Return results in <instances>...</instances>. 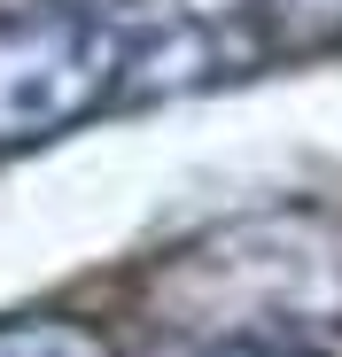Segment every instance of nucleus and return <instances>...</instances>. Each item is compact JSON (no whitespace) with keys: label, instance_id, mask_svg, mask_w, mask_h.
Instances as JSON below:
<instances>
[{"label":"nucleus","instance_id":"7ed1b4c3","mask_svg":"<svg viewBox=\"0 0 342 357\" xmlns=\"http://www.w3.org/2000/svg\"><path fill=\"white\" fill-rule=\"evenodd\" d=\"M202 357H304V349H257V342H225V349H202Z\"/></svg>","mask_w":342,"mask_h":357},{"label":"nucleus","instance_id":"f257e3e1","mask_svg":"<svg viewBox=\"0 0 342 357\" xmlns=\"http://www.w3.org/2000/svg\"><path fill=\"white\" fill-rule=\"evenodd\" d=\"M125 39L101 16L16 0L0 8V140H39L54 125L86 116L117 86Z\"/></svg>","mask_w":342,"mask_h":357},{"label":"nucleus","instance_id":"f03ea898","mask_svg":"<svg viewBox=\"0 0 342 357\" xmlns=\"http://www.w3.org/2000/svg\"><path fill=\"white\" fill-rule=\"evenodd\" d=\"M0 357H109L94 326L70 319H31V326H0Z\"/></svg>","mask_w":342,"mask_h":357}]
</instances>
